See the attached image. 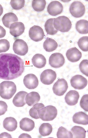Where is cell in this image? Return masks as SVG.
<instances>
[{
	"label": "cell",
	"instance_id": "1",
	"mask_svg": "<svg viewBox=\"0 0 88 138\" xmlns=\"http://www.w3.org/2000/svg\"><path fill=\"white\" fill-rule=\"evenodd\" d=\"M24 69V62L18 56L10 53L0 54V79H16L22 75Z\"/></svg>",
	"mask_w": 88,
	"mask_h": 138
},
{
	"label": "cell",
	"instance_id": "2",
	"mask_svg": "<svg viewBox=\"0 0 88 138\" xmlns=\"http://www.w3.org/2000/svg\"><path fill=\"white\" fill-rule=\"evenodd\" d=\"M16 90V86L12 81H4L0 84V96L4 99L11 98Z\"/></svg>",
	"mask_w": 88,
	"mask_h": 138
},
{
	"label": "cell",
	"instance_id": "3",
	"mask_svg": "<svg viewBox=\"0 0 88 138\" xmlns=\"http://www.w3.org/2000/svg\"><path fill=\"white\" fill-rule=\"evenodd\" d=\"M38 113L39 118L42 120L51 121L56 117L57 110L54 106L49 105L39 109Z\"/></svg>",
	"mask_w": 88,
	"mask_h": 138
},
{
	"label": "cell",
	"instance_id": "4",
	"mask_svg": "<svg viewBox=\"0 0 88 138\" xmlns=\"http://www.w3.org/2000/svg\"><path fill=\"white\" fill-rule=\"evenodd\" d=\"M53 26L57 30L62 32L69 31L71 28L72 24L69 19L67 17L61 16L54 18Z\"/></svg>",
	"mask_w": 88,
	"mask_h": 138
},
{
	"label": "cell",
	"instance_id": "5",
	"mask_svg": "<svg viewBox=\"0 0 88 138\" xmlns=\"http://www.w3.org/2000/svg\"><path fill=\"white\" fill-rule=\"evenodd\" d=\"M71 15L74 17L78 18L82 17L85 12V8L81 2L74 1L71 4L69 9Z\"/></svg>",
	"mask_w": 88,
	"mask_h": 138
},
{
	"label": "cell",
	"instance_id": "6",
	"mask_svg": "<svg viewBox=\"0 0 88 138\" xmlns=\"http://www.w3.org/2000/svg\"><path fill=\"white\" fill-rule=\"evenodd\" d=\"M13 48L15 53L20 56L25 55L28 50L26 43L23 40L19 39H16L14 42Z\"/></svg>",
	"mask_w": 88,
	"mask_h": 138
},
{
	"label": "cell",
	"instance_id": "7",
	"mask_svg": "<svg viewBox=\"0 0 88 138\" xmlns=\"http://www.w3.org/2000/svg\"><path fill=\"white\" fill-rule=\"evenodd\" d=\"M68 88V83L64 78L58 79L53 85L52 90L56 95L61 96L63 95Z\"/></svg>",
	"mask_w": 88,
	"mask_h": 138
},
{
	"label": "cell",
	"instance_id": "8",
	"mask_svg": "<svg viewBox=\"0 0 88 138\" xmlns=\"http://www.w3.org/2000/svg\"><path fill=\"white\" fill-rule=\"evenodd\" d=\"M56 78V72L51 69H47L44 70L41 73L40 76L41 82L43 84L47 85L52 84Z\"/></svg>",
	"mask_w": 88,
	"mask_h": 138
},
{
	"label": "cell",
	"instance_id": "9",
	"mask_svg": "<svg viewBox=\"0 0 88 138\" xmlns=\"http://www.w3.org/2000/svg\"><path fill=\"white\" fill-rule=\"evenodd\" d=\"M29 35L30 38L35 42L41 41L45 36L43 29L37 25H34L30 28Z\"/></svg>",
	"mask_w": 88,
	"mask_h": 138
},
{
	"label": "cell",
	"instance_id": "10",
	"mask_svg": "<svg viewBox=\"0 0 88 138\" xmlns=\"http://www.w3.org/2000/svg\"><path fill=\"white\" fill-rule=\"evenodd\" d=\"M65 62V59L62 54L56 52L52 54L49 59V63L53 67L57 68L62 66Z\"/></svg>",
	"mask_w": 88,
	"mask_h": 138
},
{
	"label": "cell",
	"instance_id": "11",
	"mask_svg": "<svg viewBox=\"0 0 88 138\" xmlns=\"http://www.w3.org/2000/svg\"><path fill=\"white\" fill-rule=\"evenodd\" d=\"M70 82L71 86L74 88L81 90L84 88L87 84V79L80 75H76L71 78Z\"/></svg>",
	"mask_w": 88,
	"mask_h": 138
},
{
	"label": "cell",
	"instance_id": "12",
	"mask_svg": "<svg viewBox=\"0 0 88 138\" xmlns=\"http://www.w3.org/2000/svg\"><path fill=\"white\" fill-rule=\"evenodd\" d=\"M23 82L25 87L29 89H35L37 87L39 83L37 78L33 74H28L25 76Z\"/></svg>",
	"mask_w": 88,
	"mask_h": 138
},
{
	"label": "cell",
	"instance_id": "13",
	"mask_svg": "<svg viewBox=\"0 0 88 138\" xmlns=\"http://www.w3.org/2000/svg\"><path fill=\"white\" fill-rule=\"evenodd\" d=\"M63 7L62 4L59 1H52L47 7L48 13L52 16H56L61 14L63 11Z\"/></svg>",
	"mask_w": 88,
	"mask_h": 138
},
{
	"label": "cell",
	"instance_id": "14",
	"mask_svg": "<svg viewBox=\"0 0 88 138\" xmlns=\"http://www.w3.org/2000/svg\"><path fill=\"white\" fill-rule=\"evenodd\" d=\"M25 27L23 23L21 22H17L11 24L10 27V33L15 37L22 35L24 32Z\"/></svg>",
	"mask_w": 88,
	"mask_h": 138
},
{
	"label": "cell",
	"instance_id": "15",
	"mask_svg": "<svg viewBox=\"0 0 88 138\" xmlns=\"http://www.w3.org/2000/svg\"><path fill=\"white\" fill-rule=\"evenodd\" d=\"M66 54L68 60L72 62L79 61L82 56L81 52L76 47L69 49L67 50Z\"/></svg>",
	"mask_w": 88,
	"mask_h": 138
},
{
	"label": "cell",
	"instance_id": "16",
	"mask_svg": "<svg viewBox=\"0 0 88 138\" xmlns=\"http://www.w3.org/2000/svg\"><path fill=\"white\" fill-rule=\"evenodd\" d=\"M79 97V95L77 91L75 90H71L66 94L65 101L68 105L74 106L77 104Z\"/></svg>",
	"mask_w": 88,
	"mask_h": 138
},
{
	"label": "cell",
	"instance_id": "17",
	"mask_svg": "<svg viewBox=\"0 0 88 138\" xmlns=\"http://www.w3.org/2000/svg\"><path fill=\"white\" fill-rule=\"evenodd\" d=\"M32 63L35 67L39 68L44 67L46 64V59L42 54L37 53L35 54L31 59Z\"/></svg>",
	"mask_w": 88,
	"mask_h": 138
},
{
	"label": "cell",
	"instance_id": "18",
	"mask_svg": "<svg viewBox=\"0 0 88 138\" xmlns=\"http://www.w3.org/2000/svg\"><path fill=\"white\" fill-rule=\"evenodd\" d=\"M4 127L9 131L15 130L17 127V122L14 118L8 117L5 118L3 121Z\"/></svg>",
	"mask_w": 88,
	"mask_h": 138
},
{
	"label": "cell",
	"instance_id": "19",
	"mask_svg": "<svg viewBox=\"0 0 88 138\" xmlns=\"http://www.w3.org/2000/svg\"><path fill=\"white\" fill-rule=\"evenodd\" d=\"M73 122L76 124L83 125L88 124V116L82 111L75 113L73 116Z\"/></svg>",
	"mask_w": 88,
	"mask_h": 138
},
{
	"label": "cell",
	"instance_id": "20",
	"mask_svg": "<svg viewBox=\"0 0 88 138\" xmlns=\"http://www.w3.org/2000/svg\"><path fill=\"white\" fill-rule=\"evenodd\" d=\"M27 93L24 91L18 92L13 98L12 102L16 107H21L24 106L26 104L25 98Z\"/></svg>",
	"mask_w": 88,
	"mask_h": 138
},
{
	"label": "cell",
	"instance_id": "21",
	"mask_svg": "<svg viewBox=\"0 0 88 138\" xmlns=\"http://www.w3.org/2000/svg\"><path fill=\"white\" fill-rule=\"evenodd\" d=\"M20 127L22 130L26 131L32 130L35 127V123L32 120L27 117L22 118L19 122Z\"/></svg>",
	"mask_w": 88,
	"mask_h": 138
},
{
	"label": "cell",
	"instance_id": "22",
	"mask_svg": "<svg viewBox=\"0 0 88 138\" xmlns=\"http://www.w3.org/2000/svg\"><path fill=\"white\" fill-rule=\"evenodd\" d=\"M2 21L4 26L6 27L9 28L11 23L18 21V19L15 14L12 12H9L4 15Z\"/></svg>",
	"mask_w": 88,
	"mask_h": 138
},
{
	"label": "cell",
	"instance_id": "23",
	"mask_svg": "<svg viewBox=\"0 0 88 138\" xmlns=\"http://www.w3.org/2000/svg\"><path fill=\"white\" fill-rule=\"evenodd\" d=\"M40 98V96L38 92L33 91L26 95L25 100L26 103L28 106H32L38 102Z\"/></svg>",
	"mask_w": 88,
	"mask_h": 138
},
{
	"label": "cell",
	"instance_id": "24",
	"mask_svg": "<svg viewBox=\"0 0 88 138\" xmlns=\"http://www.w3.org/2000/svg\"><path fill=\"white\" fill-rule=\"evenodd\" d=\"M58 46L56 41L53 39L48 38L44 42L43 47L47 52H51L55 50Z\"/></svg>",
	"mask_w": 88,
	"mask_h": 138
},
{
	"label": "cell",
	"instance_id": "25",
	"mask_svg": "<svg viewBox=\"0 0 88 138\" xmlns=\"http://www.w3.org/2000/svg\"><path fill=\"white\" fill-rule=\"evenodd\" d=\"M88 22L86 20L81 19L77 22L76 24V30L79 33L85 34L88 33Z\"/></svg>",
	"mask_w": 88,
	"mask_h": 138
},
{
	"label": "cell",
	"instance_id": "26",
	"mask_svg": "<svg viewBox=\"0 0 88 138\" xmlns=\"http://www.w3.org/2000/svg\"><path fill=\"white\" fill-rule=\"evenodd\" d=\"M74 138H85L86 131L83 127L78 126H73L71 129Z\"/></svg>",
	"mask_w": 88,
	"mask_h": 138
},
{
	"label": "cell",
	"instance_id": "27",
	"mask_svg": "<svg viewBox=\"0 0 88 138\" xmlns=\"http://www.w3.org/2000/svg\"><path fill=\"white\" fill-rule=\"evenodd\" d=\"M52 131V126L49 123H42L40 125L39 129V133L43 136L49 135Z\"/></svg>",
	"mask_w": 88,
	"mask_h": 138
},
{
	"label": "cell",
	"instance_id": "28",
	"mask_svg": "<svg viewBox=\"0 0 88 138\" xmlns=\"http://www.w3.org/2000/svg\"><path fill=\"white\" fill-rule=\"evenodd\" d=\"M54 18H51L48 19L46 21L45 25V30L48 34L54 35L57 33L58 30H56L53 26Z\"/></svg>",
	"mask_w": 88,
	"mask_h": 138
},
{
	"label": "cell",
	"instance_id": "29",
	"mask_svg": "<svg viewBox=\"0 0 88 138\" xmlns=\"http://www.w3.org/2000/svg\"><path fill=\"white\" fill-rule=\"evenodd\" d=\"M45 107L42 103H37L34 104L29 111V114L32 118L35 119L39 118L38 112L39 110Z\"/></svg>",
	"mask_w": 88,
	"mask_h": 138
},
{
	"label": "cell",
	"instance_id": "30",
	"mask_svg": "<svg viewBox=\"0 0 88 138\" xmlns=\"http://www.w3.org/2000/svg\"><path fill=\"white\" fill-rule=\"evenodd\" d=\"M46 3L44 0H34L32 2V7L34 10L37 12H40L45 9Z\"/></svg>",
	"mask_w": 88,
	"mask_h": 138
},
{
	"label": "cell",
	"instance_id": "31",
	"mask_svg": "<svg viewBox=\"0 0 88 138\" xmlns=\"http://www.w3.org/2000/svg\"><path fill=\"white\" fill-rule=\"evenodd\" d=\"M57 136L58 138H73V135L72 132L62 126L58 128Z\"/></svg>",
	"mask_w": 88,
	"mask_h": 138
},
{
	"label": "cell",
	"instance_id": "32",
	"mask_svg": "<svg viewBox=\"0 0 88 138\" xmlns=\"http://www.w3.org/2000/svg\"><path fill=\"white\" fill-rule=\"evenodd\" d=\"M77 44L79 47L83 51H88V37L84 36L80 38L77 42Z\"/></svg>",
	"mask_w": 88,
	"mask_h": 138
},
{
	"label": "cell",
	"instance_id": "33",
	"mask_svg": "<svg viewBox=\"0 0 88 138\" xmlns=\"http://www.w3.org/2000/svg\"><path fill=\"white\" fill-rule=\"evenodd\" d=\"M25 0H11L10 5L15 10H20L23 8L25 5Z\"/></svg>",
	"mask_w": 88,
	"mask_h": 138
},
{
	"label": "cell",
	"instance_id": "34",
	"mask_svg": "<svg viewBox=\"0 0 88 138\" xmlns=\"http://www.w3.org/2000/svg\"><path fill=\"white\" fill-rule=\"evenodd\" d=\"M88 60L87 59L82 60L80 63L79 67L80 72L84 75L88 77Z\"/></svg>",
	"mask_w": 88,
	"mask_h": 138
},
{
	"label": "cell",
	"instance_id": "35",
	"mask_svg": "<svg viewBox=\"0 0 88 138\" xmlns=\"http://www.w3.org/2000/svg\"><path fill=\"white\" fill-rule=\"evenodd\" d=\"M10 47V42L5 39L0 40V53L8 51Z\"/></svg>",
	"mask_w": 88,
	"mask_h": 138
},
{
	"label": "cell",
	"instance_id": "36",
	"mask_svg": "<svg viewBox=\"0 0 88 138\" xmlns=\"http://www.w3.org/2000/svg\"><path fill=\"white\" fill-rule=\"evenodd\" d=\"M88 94L84 95L81 97L80 102L81 107L85 111H88Z\"/></svg>",
	"mask_w": 88,
	"mask_h": 138
},
{
	"label": "cell",
	"instance_id": "37",
	"mask_svg": "<svg viewBox=\"0 0 88 138\" xmlns=\"http://www.w3.org/2000/svg\"><path fill=\"white\" fill-rule=\"evenodd\" d=\"M8 106L4 101H0V116L4 114L7 111Z\"/></svg>",
	"mask_w": 88,
	"mask_h": 138
},
{
	"label": "cell",
	"instance_id": "38",
	"mask_svg": "<svg viewBox=\"0 0 88 138\" xmlns=\"http://www.w3.org/2000/svg\"><path fill=\"white\" fill-rule=\"evenodd\" d=\"M6 33V30L3 27L0 25V38L5 37Z\"/></svg>",
	"mask_w": 88,
	"mask_h": 138
},
{
	"label": "cell",
	"instance_id": "39",
	"mask_svg": "<svg viewBox=\"0 0 88 138\" xmlns=\"http://www.w3.org/2000/svg\"><path fill=\"white\" fill-rule=\"evenodd\" d=\"M0 138H12V137L10 134L4 132L0 134Z\"/></svg>",
	"mask_w": 88,
	"mask_h": 138
},
{
	"label": "cell",
	"instance_id": "40",
	"mask_svg": "<svg viewBox=\"0 0 88 138\" xmlns=\"http://www.w3.org/2000/svg\"><path fill=\"white\" fill-rule=\"evenodd\" d=\"M31 138V136L29 134L25 133L21 134L19 137V138Z\"/></svg>",
	"mask_w": 88,
	"mask_h": 138
},
{
	"label": "cell",
	"instance_id": "41",
	"mask_svg": "<svg viewBox=\"0 0 88 138\" xmlns=\"http://www.w3.org/2000/svg\"><path fill=\"white\" fill-rule=\"evenodd\" d=\"M3 8L2 5L0 4V17L3 14Z\"/></svg>",
	"mask_w": 88,
	"mask_h": 138
}]
</instances>
